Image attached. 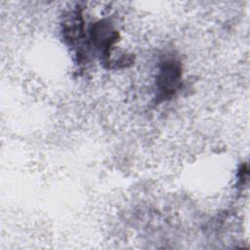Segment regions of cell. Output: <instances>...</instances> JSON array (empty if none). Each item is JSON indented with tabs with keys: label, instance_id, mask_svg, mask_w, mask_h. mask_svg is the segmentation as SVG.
<instances>
[{
	"label": "cell",
	"instance_id": "1",
	"mask_svg": "<svg viewBox=\"0 0 250 250\" xmlns=\"http://www.w3.org/2000/svg\"><path fill=\"white\" fill-rule=\"evenodd\" d=\"M181 79V68L177 62L166 61L160 69L157 84L159 93L163 99L171 97L179 87Z\"/></svg>",
	"mask_w": 250,
	"mask_h": 250
}]
</instances>
